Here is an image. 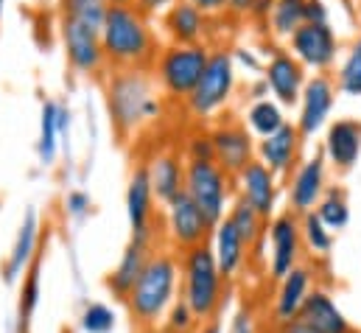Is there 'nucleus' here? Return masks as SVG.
Returning <instances> with one entry per match:
<instances>
[{"label": "nucleus", "mask_w": 361, "mask_h": 333, "mask_svg": "<svg viewBox=\"0 0 361 333\" xmlns=\"http://www.w3.org/2000/svg\"><path fill=\"white\" fill-rule=\"evenodd\" d=\"M106 109L121 140L135 138L160 118L163 98L149 68H112L106 76Z\"/></svg>", "instance_id": "nucleus-1"}, {"label": "nucleus", "mask_w": 361, "mask_h": 333, "mask_svg": "<svg viewBox=\"0 0 361 333\" xmlns=\"http://www.w3.org/2000/svg\"><path fill=\"white\" fill-rule=\"evenodd\" d=\"M101 48L109 68H152L160 54L152 20L132 3L106 8L101 23Z\"/></svg>", "instance_id": "nucleus-2"}, {"label": "nucleus", "mask_w": 361, "mask_h": 333, "mask_svg": "<svg viewBox=\"0 0 361 333\" xmlns=\"http://www.w3.org/2000/svg\"><path fill=\"white\" fill-rule=\"evenodd\" d=\"M180 258L171 250H157L149 255L137 283L126 294V308L132 322L140 328H157L180 291Z\"/></svg>", "instance_id": "nucleus-3"}, {"label": "nucleus", "mask_w": 361, "mask_h": 333, "mask_svg": "<svg viewBox=\"0 0 361 333\" xmlns=\"http://www.w3.org/2000/svg\"><path fill=\"white\" fill-rule=\"evenodd\" d=\"M180 274V297L188 303V308L193 311L199 325L219 317V311L224 305L227 280L221 277L216 258H213L207 244L182 252Z\"/></svg>", "instance_id": "nucleus-4"}, {"label": "nucleus", "mask_w": 361, "mask_h": 333, "mask_svg": "<svg viewBox=\"0 0 361 333\" xmlns=\"http://www.w3.org/2000/svg\"><path fill=\"white\" fill-rule=\"evenodd\" d=\"M235 73H238L235 56L227 48H210V59L193 87V92L185 98V109L196 121H207L219 115L235 92Z\"/></svg>", "instance_id": "nucleus-5"}, {"label": "nucleus", "mask_w": 361, "mask_h": 333, "mask_svg": "<svg viewBox=\"0 0 361 333\" xmlns=\"http://www.w3.org/2000/svg\"><path fill=\"white\" fill-rule=\"evenodd\" d=\"M207 59H210V45L207 42L160 48V54L152 65V73H154V82L160 87V92L171 101L185 104V98L193 92V87L199 82Z\"/></svg>", "instance_id": "nucleus-6"}, {"label": "nucleus", "mask_w": 361, "mask_h": 333, "mask_svg": "<svg viewBox=\"0 0 361 333\" xmlns=\"http://www.w3.org/2000/svg\"><path fill=\"white\" fill-rule=\"evenodd\" d=\"M235 176H230L216 160H185V193L216 227L233 205Z\"/></svg>", "instance_id": "nucleus-7"}, {"label": "nucleus", "mask_w": 361, "mask_h": 333, "mask_svg": "<svg viewBox=\"0 0 361 333\" xmlns=\"http://www.w3.org/2000/svg\"><path fill=\"white\" fill-rule=\"evenodd\" d=\"M288 54L317 73H328L339 56V37L331 23H302L288 40Z\"/></svg>", "instance_id": "nucleus-8"}, {"label": "nucleus", "mask_w": 361, "mask_h": 333, "mask_svg": "<svg viewBox=\"0 0 361 333\" xmlns=\"http://www.w3.org/2000/svg\"><path fill=\"white\" fill-rule=\"evenodd\" d=\"M336 92H339L336 82L328 73H314L305 79L300 101H297V121H294L302 140H311L328 126V118L336 104Z\"/></svg>", "instance_id": "nucleus-9"}, {"label": "nucleus", "mask_w": 361, "mask_h": 333, "mask_svg": "<svg viewBox=\"0 0 361 333\" xmlns=\"http://www.w3.org/2000/svg\"><path fill=\"white\" fill-rule=\"evenodd\" d=\"M267 238H269L267 269H269L271 280H280L294 266H300V255H302L300 216H294L291 210L274 213L269 222H267Z\"/></svg>", "instance_id": "nucleus-10"}, {"label": "nucleus", "mask_w": 361, "mask_h": 333, "mask_svg": "<svg viewBox=\"0 0 361 333\" xmlns=\"http://www.w3.org/2000/svg\"><path fill=\"white\" fill-rule=\"evenodd\" d=\"M328 190V160L325 155H314V157H305L302 163H297L291 171V179L286 185V196H288V210L294 216H305L311 213L322 193Z\"/></svg>", "instance_id": "nucleus-11"}, {"label": "nucleus", "mask_w": 361, "mask_h": 333, "mask_svg": "<svg viewBox=\"0 0 361 333\" xmlns=\"http://www.w3.org/2000/svg\"><path fill=\"white\" fill-rule=\"evenodd\" d=\"M163 210H166V236L180 252H188L210 241L213 224L202 216V210L190 202L188 193H180Z\"/></svg>", "instance_id": "nucleus-12"}, {"label": "nucleus", "mask_w": 361, "mask_h": 333, "mask_svg": "<svg viewBox=\"0 0 361 333\" xmlns=\"http://www.w3.org/2000/svg\"><path fill=\"white\" fill-rule=\"evenodd\" d=\"M213 140V157L230 176L241 174L244 168L255 160V143L244 123L238 121H219L210 129Z\"/></svg>", "instance_id": "nucleus-13"}, {"label": "nucleus", "mask_w": 361, "mask_h": 333, "mask_svg": "<svg viewBox=\"0 0 361 333\" xmlns=\"http://www.w3.org/2000/svg\"><path fill=\"white\" fill-rule=\"evenodd\" d=\"M277 193L280 176H274L261 160H252L241 174H235V196L252 205L264 222H269L277 213Z\"/></svg>", "instance_id": "nucleus-14"}, {"label": "nucleus", "mask_w": 361, "mask_h": 333, "mask_svg": "<svg viewBox=\"0 0 361 333\" xmlns=\"http://www.w3.org/2000/svg\"><path fill=\"white\" fill-rule=\"evenodd\" d=\"M62 45H65V56H68L71 68H76L79 73L90 76L106 65L98 28H90L76 20H62Z\"/></svg>", "instance_id": "nucleus-15"}, {"label": "nucleus", "mask_w": 361, "mask_h": 333, "mask_svg": "<svg viewBox=\"0 0 361 333\" xmlns=\"http://www.w3.org/2000/svg\"><path fill=\"white\" fill-rule=\"evenodd\" d=\"M322 155L328 166L336 171H353L361 157V121L359 118H336L325 126Z\"/></svg>", "instance_id": "nucleus-16"}, {"label": "nucleus", "mask_w": 361, "mask_h": 333, "mask_svg": "<svg viewBox=\"0 0 361 333\" xmlns=\"http://www.w3.org/2000/svg\"><path fill=\"white\" fill-rule=\"evenodd\" d=\"M305 79V68L283 48L274 51L264 65V82L280 107H297Z\"/></svg>", "instance_id": "nucleus-17"}, {"label": "nucleus", "mask_w": 361, "mask_h": 333, "mask_svg": "<svg viewBox=\"0 0 361 333\" xmlns=\"http://www.w3.org/2000/svg\"><path fill=\"white\" fill-rule=\"evenodd\" d=\"M302 138L297 132V126L288 121L286 126H280L274 135L261 138L255 143V160H261L264 166L269 168L274 176H288L297 160H300V149H302Z\"/></svg>", "instance_id": "nucleus-18"}, {"label": "nucleus", "mask_w": 361, "mask_h": 333, "mask_svg": "<svg viewBox=\"0 0 361 333\" xmlns=\"http://www.w3.org/2000/svg\"><path fill=\"white\" fill-rule=\"evenodd\" d=\"M154 193L149 185L146 163L132 171L129 185H126V216L132 227V238H154Z\"/></svg>", "instance_id": "nucleus-19"}, {"label": "nucleus", "mask_w": 361, "mask_h": 333, "mask_svg": "<svg viewBox=\"0 0 361 333\" xmlns=\"http://www.w3.org/2000/svg\"><path fill=\"white\" fill-rule=\"evenodd\" d=\"M311 289H314V274L305 263L294 266L286 277H280L274 300H271V325H286V322L297 320Z\"/></svg>", "instance_id": "nucleus-20"}, {"label": "nucleus", "mask_w": 361, "mask_h": 333, "mask_svg": "<svg viewBox=\"0 0 361 333\" xmlns=\"http://www.w3.org/2000/svg\"><path fill=\"white\" fill-rule=\"evenodd\" d=\"M297 320H302L314 333H356L353 322L339 308L334 294L328 289H319V286L311 289V294L305 297L302 311H300Z\"/></svg>", "instance_id": "nucleus-21"}, {"label": "nucleus", "mask_w": 361, "mask_h": 333, "mask_svg": "<svg viewBox=\"0 0 361 333\" xmlns=\"http://www.w3.org/2000/svg\"><path fill=\"white\" fill-rule=\"evenodd\" d=\"M146 174H149V185L154 193L157 205H171L180 193H185V157L174 149L157 152L149 163H146Z\"/></svg>", "instance_id": "nucleus-22"}, {"label": "nucleus", "mask_w": 361, "mask_h": 333, "mask_svg": "<svg viewBox=\"0 0 361 333\" xmlns=\"http://www.w3.org/2000/svg\"><path fill=\"white\" fill-rule=\"evenodd\" d=\"M163 34L171 45H202L210 34V17L188 0H177L169 11H163Z\"/></svg>", "instance_id": "nucleus-23"}, {"label": "nucleus", "mask_w": 361, "mask_h": 333, "mask_svg": "<svg viewBox=\"0 0 361 333\" xmlns=\"http://www.w3.org/2000/svg\"><path fill=\"white\" fill-rule=\"evenodd\" d=\"M210 252H213V258H216V266H219V272H221V277L230 283V280H235L238 274H241V269L247 266V258H250V247H247V241L238 236V230L233 227V222L224 216L216 227H213V233H210Z\"/></svg>", "instance_id": "nucleus-24"}, {"label": "nucleus", "mask_w": 361, "mask_h": 333, "mask_svg": "<svg viewBox=\"0 0 361 333\" xmlns=\"http://www.w3.org/2000/svg\"><path fill=\"white\" fill-rule=\"evenodd\" d=\"M37 244H39V216L34 207L25 210L20 227H17V236H14V244L3 260V280L6 286H14L25 269L31 266V260L37 258Z\"/></svg>", "instance_id": "nucleus-25"}, {"label": "nucleus", "mask_w": 361, "mask_h": 333, "mask_svg": "<svg viewBox=\"0 0 361 333\" xmlns=\"http://www.w3.org/2000/svg\"><path fill=\"white\" fill-rule=\"evenodd\" d=\"M152 247H154V238H129L126 250L121 252L118 266H115V269L109 272V277H106V286H109V291H112L115 297L126 300V294H129L132 286L137 283V277H140V272H143L149 255L154 252Z\"/></svg>", "instance_id": "nucleus-26"}, {"label": "nucleus", "mask_w": 361, "mask_h": 333, "mask_svg": "<svg viewBox=\"0 0 361 333\" xmlns=\"http://www.w3.org/2000/svg\"><path fill=\"white\" fill-rule=\"evenodd\" d=\"M288 123V118H286V112H283V107L274 101V98H255L252 104H250V109H247V115H244V126H250V132L252 135H258V140L261 138H269L274 135L280 126H286Z\"/></svg>", "instance_id": "nucleus-27"}, {"label": "nucleus", "mask_w": 361, "mask_h": 333, "mask_svg": "<svg viewBox=\"0 0 361 333\" xmlns=\"http://www.w3.org/2000/svg\"><path fill=\"white\" fill-rule=\"evenodd\" d=\"M227 219L233 222V227L238 230V236L247 241V247L250 252L255 250L261 241H264V236H267V222L258 216V210L252 207V205H247L244 199H233V205H230V210H227Z\"/></svg>", "instance_id": "nucleus-28"}, {"label": "nucleus", "mask_w": 361, "mask_h": 333, "mask_svg": "<svg viewBox=\"0 0 361 333\" xmlns=\"http://www.w3.org/2000/svg\"><path fill=\"white\" fill-rule=\"evenodd\" d=\"M317 219L331 230V233H339L350 224V202L345 196L342 188H328L319 199V205L314 207Z\"/></svg>", "instance_id": "nucleus-29"}, {"label": "nucleus", "mask_w": 361, "mask_h": 333, "mask_svg": "<svg viewBox=\"0 0 361 333\" xmlns=\"http://www.w3.org/2000/svg\"><path fill=\"white\" fill-rule=\"evenodd\" d=\"M305 3L308 0H274L269 14V28L277 40H288L305 23Z\"/></svg>", "instance_id": "nucleus-30"}, {"label": "nucleus", "mask_w": 361, "mask_h": 333, "mask_svg": "<svg viewBox=\"0 0 361 333\" xmlns=\"http://www.w3.org/2000/svg\"><path fill=\"white\" fill-rule=\"evenodd\" d=\"M39 291H42V283H39V258L31 260V266L25 269L23 274V289H20V308H17V322H20V333L28 331L31 325V317L39 305Z\"/></svg>", "instance_id": "nucleus-31"}, {"label": "nucleus", "mask_w": 361, "mask_h": 333, "mask_svg": "<svg viewBox=\"0 0 361 333\" xmlns=\"http://www.w3.org/2000/svg\"><path fill=\"white\" fill-rule=\"evenodd\" d=\"M334 82H336V90L342 95L361 98V34L350 42V48H348Z\"/></svg>", "instance_id": "nucleus-32"}, {"label": "nucleus", "mask_w": 361, "mask_h": 333, "mask_svg": "<svg viewBox=\"0 0 361 333\" xmlns=\"http://www.w3.org/2000/svg\"><path fill=\"white\" fill-rule=\"evenodd\" d=\"M56 101L42 104V121H39V140H37V155L42 166H51L56 160L59 149V126H56Z\"/></svg>", "instance_id": "nucleus-33"}, {"label": "nucleus", "mask_w": 361, "mask_h": 333, "mask_svg": "<svg viewBox=\"0 0 361 333\" xmlns=\"http://www.w3.org/2000/svg\"><path fill=\"white\" fill-rule=\"evenodd\" d=\"M300 236H302V247L311 250V255H317V258H325L334 250V233L317 219L314 210L300 216Z\"/></svg>", "instance_id": "nucleus-34"}, {"label": "nucleus", "mask_w": 361, "mask_h": 333, "mask_svg": "<svg viewBox=\"0 0 361 333\" xmlns=\"http://www.w3.org/2000/svg\"><path fill=\"white\" fill-rule=\"evenodd\" d=\"M106 8H109L106 0H62V20H76L101 31Z\"/></svg>", "instance_id": "nucleus-35"}, {"label": "nucleus", "mask_w": 361, "mask_h": 333, "mask_svg": "<svg viewBox=\"0 0 361 333\" xmlns=\"http://www.w3.org/2000/svg\"><path fill=\"white\" fill-rule=\"evenodd\" d=\"M115 325H118V317L104 303H87L79 317V328L85 333H112Z\"/></svg>", "instance_id": "nucleus-36"}, {"label": "nucleus", "mask_w": 361, "mask_h": 333, "mask_svg": "<svg viewBox=\"0 0 361 333\" xmlns=\"http://www.w3.org/2000/svg\"><path fill=\"white\" fill-rule=\"evenodd\" d=\"M163 322H166V331L169 333H190L199 325V320L193 317V311L188 308V303L182 297L174 300V305L169 308V314H166Z\"/></svg>", "instance_id": "nucleus-37"}, {"label": "nucleus", "mask_w": 361, "mask_h": 333, "mask_svg": "<svg viewBox=\"0 0 361 333\" xmlns=\"http://www.w3.org/2000/svg\"><path fill=\"white\" fill-rule=\"evenodd\" d=\"M185 160H216L213 157V140H210V129H196L188 140H185Z\"/></svg>", "instance_id": "nucleus-38"}, {"label": "nucleus", "mask_w": 361, "mask_h": 333, "mask_svg": "<svg viewBox=\"0 0 361 333\" xmlns=\"http://www.w3.org/2000/svg\"><path fill=\"white\" fill-rule=\"evenodd\" d=\"M227 333H258V322H255V314H252L250 305L235 308V314L230 317Z\"/></svg>", "instance_id": "nucleus-39"}, {"label": "nucleus", "mask_w": 361, "mask_h": 333, "mask_svg": "<svg viewBox=\"0 0 361 333\" xmlns=\"http://www.w3.org/2000/svg\"><path fill=\"white\" fill-rule=\"evenodd\" d=\"M65 207H68L71 216L82 219V216L90 213V196H87L85 190H71V193L65 196Z\"/></svg>", "instance_id": "nucleus-40"}, {"label": "nucleus", "mask_w": 361, "mask_h": 333, "mask_svg": "<svg viewBox=\"0 0 361 333\" xmlns=\"http://www.w3.org/2000/svg\"><path fill=\"white\" fill-rule=\"evenodd\" d=\"M174 3H177V0H132V6H135L137 11H143L146 17H152V14H163V11H169Z\"/></svg>", "instance_id": "nucleus-41"}, {"label": "nucleus", "mask_w": 361, "mask_h": 333, "mask_svg": "<svg viewBox=\"0 0 361 333\" xmlns=\"http://www.w3.org/2000/svg\"><path fill=\"white\" fill-rule=\"evenodd\" d=\"M305 23H328V8L322 0H308L305 3Z\"/></svg>", "instance_id": "nucleus-42"}, {"label": "nucleus", "mask_w": 361, "mask_h": 333, "mask_svg": "<svg viewBox=\"0 0 361 333\" xmlns=\"http://www.w3.org/2000/svg\"><path fill=\"white\" fill-rule=\"evenodd\" d=\"M190 6H196L199 11H204L207 17H219V14H224V8H227V0H188Z\"/></svg>", "instance_id": "nucleus-43"}, {"label": "nucleus", "mask_w": 361, "mask_h": 333, "mask_svg": "<svg viewBox=\"0 0 361 333\" xmlns=\"http://www.w3.org/2000/svg\"><path fill=\"white\" fill-rule=\"evenodd\" d=\"M252 3L255 0H227V14H233V17H247L250 11H252Z\"/></svg>", "instance_id": "nucleus-44"}, {"label": "nucleus", "mask_w": 361, "mask_h": 333, "mask_svg": "<svg viewBox=\"0 0 361 333\" xmlns=\"http://www.w3.org/2000/svg\"><path fill=\"white\" fill-rule=\"evenodd\" d=\"M271 333H314L302 320H291V322H286V325H274V331Z\"/></svg>", "instance_id": "nucleus-45"}, {"label": "nucleus", "mask_w": 361, "mask_h": 333, "mask_svg": "<svg viewBox=\"0 0 361 333\" xmlns=\"http://www.w3.org/2000/svg\"><path fill=\"white\" fill-rule=\"evenodd\" d=\"M271 6H274V0H255V3H252V11H250V17H258V20H269Z\"/></svg>", "instance_id": "nucleus-46"}, {"label": "nucleus", "mask_w": 361, "mask_h": 333, "mask_svg": "<svg viewBox=\"0 0 361 333\" xmlns=\"http://www.w3.org/2000/svg\"><path fill=\"white\" fill-rule=\"evenodd\" d=\"M199 333H224V325H221L219 317H213V320H207V322L199 325Z\"/></svg>", "instance_id": "nucleus-47"}, {"label": "nucleus", "mask_w": 361, "mask_h": 333, "mask_svg": "<svg viewBox=\"0 0 361 333\" xmlns=\"http://www.w3.org/2000/svg\"><path fill=\"white\" fill-rule=\"evenodd\" d=\"M109 6H126V3H132V0H106Z\"/></svg>", "instance_id": "nucleus-48"}, {"label": "nucleus", "mask_w": 361, "mask_h": 333, "mask_svg": "<svg viewBox=\"0 0 361 333\" xmlns=\"http://www.w3.org/2000/svg\"><path fill=\"white\" fill-rule=\"evenodd\" d=\"M3 3H6V0H0V14H3Z\"/></svg>", "instance_id": "nucleus-49"}, {"label": "nucleus", "mask_w": 361, "mask_h": 333, "mask_svg": "<svg viewBox=\"0 0 361 333\" xmlns=\"http://www.w3.org/2000/svg\"><path fill=\"white\" fill-rule=\"evenodd\" d=\"M342 3H345V6H350V3H353V0H342Z\"/></svg>", "instance_id": "nucleus-50"}]
</instances>
